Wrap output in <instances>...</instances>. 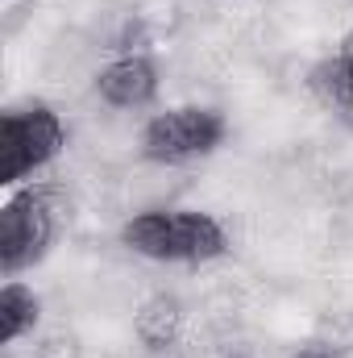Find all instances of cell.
I'll list each match as a JSON object with an SVG mask.
<instances>
[{"instance_id": "3", "label": "cell", "mask_w": 353, "mask_h": 358, "mask_svg": "<svg viewBox=\"0 0 353 358\" xmlns=\"http://www.w3.org/2000/svg\"><path fill=\"white\" fill-rule=\"evenodd\" d=\"M229 134V121L216 113V108H171V113H158L146 129H142V155L150 163H163V167H179V163H191V159H204L212 155Z\"/></svg>"}, {"instance_id": "11", "label": "cell", "mask_w": 353, "mask_h": 358, "mask_svg": "<svg viewBox=\"0 0 353 358\" xmlns=\"http://www.w3.org/2000/svg\"><path fill=\"white\" fill-rule=\"evenodd\" d=\"M225 358H246V355H225Z\"/></svg>"}, {"instance_id": "7", "label": "cell", "mask_w": 353, "mask_h": 358, "mask_svg": "<svg viewBox=\"0 0 353 358\" xmlns=\"http://www.w3.org/2000/svg\"><path fill=\"white\" fill-rule=\"evenodd\" d=\"M38 313H42V300L33 296V287H25L21 279H8L0 287V342L13 346L17 338H25L38 325Z\"/></svg>"}, {"instance_id": "5", "label": "cell", "mask_w": 353, "mask_h": 358, "mask_svg": "<svg viewBox=\"0 0 353 358\" xmlns=\"http://www.w3.org/2000/svg\"><path fill=\"white\" fill-rule=\"evenodd\" d=\"M96 92L112 108H146L158 96V67L146 55H121L108 67H100Z\"/></svg>"}, {"instance_id": "2", "label": "cell", "mask_w": 353, "mask_h": 358, "mask_svg": "<svg viewBox=\"0 0 353 358\" xmlns=\"http://www.w3.org/2000/svg\"><path fill=\"white\" fill-rule=\"evenodd\" d=\"M67 146V129L54 108H13L0 117V183H21L25 176L54 163Z\"/></svg>"}, {"instance_id": "1", "label": "cell", "mask_w": 353, "mask_h": 358, "mask_svg": "<svg viewBox=\"0 0 353 358\" xmlns=\"http://www.w3.org/2000/svg\"><path fill=\"white\" fill-rule=\"evenodd\" d=\"M121 242L154 263H208L229 250V234L208 213H137L125 221Z\"/></svg>"}, {"instance_id": "10", "label": "cell", "mask_w": 353, "mask_h": 358, "mask_svg": "<svg viewBox=\"0 0 353 358\" xmlns=\"http://www.w3.org/2000/svg\"><path fill=\"white\" fill-rule=\"evenodd\" d=\"M341 55H353V29L345 34V50H341Z\"/></svg>"}, {"instance_id": "9", "label": "cell", "mask_w": 353, "mask_h": 358, "mask_svg": "<svg viewBox=\"0 0 353 358\" xmlns=\"http://www.w3.org/2000/svg\"><path fill=\"white\" fill-rule=\"evenodd\" d=\"M295 358H329V350H299Z\"/></svg>"}, {"instance_id": "6", "label": "cell", "mask_w": 353, "mask_h": 358, "mask_svg": "<svg viewBox=\"0 0 353 358\" xmlns=\"http://www.w3.org/2000/svg\"><path fill=\"white\" fill-rule=\"evenodd\" d=\"M179 329H183V304H179L175 296H167V292L150 296V300L137 308V317H133V334H137V342L150 346V350H171L175 338H179Z\"/></svg>"}, {"instance_id": "4", "label": "cell", "mask_w": 353, "mask_h": 358, "mask_svg": "<svg viewBox=\"0 0 353 358\" xmlns=\"http://www.w3.org/2000/svg\"><path fill=\"white\" fill-rule=\"evenodd\" d=\"M59 234V213L46 192H21L0 208V271L17 279L46 259Z\"/></svg>"}, {"instance_id": "8", "label": "cell", "mask_w": 353, "mask_h": 358, "mask_svg": "<svg viewBox=\"0 0 353 358\" xmlns=\"http://www.w3.org/2000/svg\"><path fill=\"white\" fill-rule=\"evenodd\" d=\"M312 88L320 92L329 104H337V108H350V104H353V92H350V80H345V59L337 55V59L320 63V67L312 71Z\"/></svg>"}]
</instances>
